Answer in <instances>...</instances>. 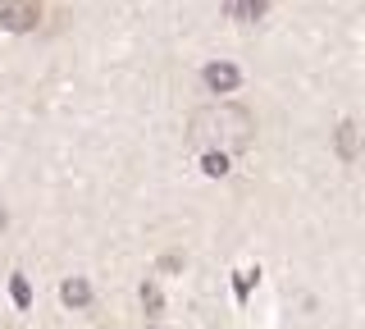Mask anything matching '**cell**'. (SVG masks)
<instances>
[{"label":"cell","mask_w":365,"mask_h":329,"mask_svg":"<svg viewBox=\"0 0 365 329\" xmlns=\"http://www.w3.org/2000/svg\"><path fill=\"white\" fill-rule=\"evenodd\" d=\"M187 142L197 156H220V161H233L242 156L251 142H256V119L251 110L233 106V101H220V106H205L192 115L187 123Z\"/></svg>","instance_id":"obj_1"},{"label":"cell","mask_w":365,"mask_h":329,"mask_svg":"<svg viewBox=\"0 0 365 329\" xmlns=\"http://www.w3.org/2000/svg\"><path fill=\"white\" fill-rule=\"evenodd\" d=\"M41 19V0H0V28L5 32H28Z\"/></svg>","instance_id":"obj_2"},{"label":"cell","mask_w":365,"mask_h":329,"mask_svg":"<svg viewBox=\"0 0 365 329\" xmlns=\"http://www.w3.org/2000/svg\"><path fill=\"white\" fill-rule=\"evenodd\" d=\"M201 78H205V87H210V92H233V87L242 83V74H237L233 64H205Z\"/></svg>","instance_id":"obj_3"},{"label":"cell","mask_w":365,"mask_h":329,"mask_svg":"<svg viewBox=\"0 0 365 329\" xmlns=\"http://www.w3.org/2000/svg\"><path fill=\"white\" fill-rule=\"evenodd\" d=\"M265 9H269V0H224V14L233 24H256Z\"/></svg>","instance_id":"obj_4"},{"label":"cell","mask_w":365,"mask_h":329,"mask_svg":"<svg viewBox=\"0 0 365 329\" xmlns=\"http://www.w3.org/2000/svg\"><path fill=\"white\" fill-rule=\"evenodd\" d=\"M60 298H64V306H87L91 302V283L87 279H64L60 283Z\"/></svg>","instance_id":"obj_5"},{"label":"cell","mask_w":365,"mask_h":329,"mask_svg":"<svg viewBox=\"0 0 365 329\" xmlns=\"http://www.w3.org/2000/svg\"><path fill=\"white\" fill-rule=\"evenodd\" d=\"M356 146H361V138H356V123H338V156L342 161H351V156H356Z\"/></svg>","instance_id":"obj_6"},{"label":"cell","mask_w":365,"mask_h":329,"mask_svg":"<svg viewBox=\"0 0 365 329\" xmlns=\"http://www.w3.org/2000/svg\"><path fill=\"white\" fill-rule=\"evenodd\" d=\"M142 306H146V315H160L165 298H160V288H155V283H142Z\"/></svg>","instance_id":"obj_7"},{"label":"cell","mask_w":365,"mask_h":329,"mask_svg":"<svg viewBox=\"0 0 365 329\" xmlns=\"http://www.w3.org/2000/svg\"><path fill=\"white\" fill-rule=\"evenodd\" d=\"M9 293H14V302H19V306H28V302H32V288H28V279H23V275H14Z\"/></svg>","instance_id":"obj_8"},{"label":"cell","mask_w":365,"mask_h":329,"mask_svg":"<svg viewBox=\"0 0 365 329\" xmlns=\"http://www.w3.org/2000/svg\"><path fill=\"white\" fill-rule=\"evenodd\" d=\"M256 275H260V270H242V275H237V298H247V293H251V283H256Z\"/></svg>","instance_id":"obj_9"},{"label":"cell","mask_w":365,"mask_h":329,"mask_svg":"<svg viewBox=\"0 0 365 329\" xmlns=\"http://www.w3.org/2000/svg\"><path fill=\"white\" fill-rule=\"evenodd\" d=\"M151 329H155V325H151Z\"/></svg>","instance_id":"obj_10"}]
</instances>
